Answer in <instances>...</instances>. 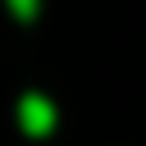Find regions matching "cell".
Segmentation results:
<instances>
[{"label": "cell", "mask_w": 146, "mask_h": 146, "mask_svg": "<svg viewBox=\"0 0 146 146\" xmlns=\"http://www.w3.org/2000/svg\"><path fill=\"white\" fill-rule=\"evenodd\" d=\"M18 123H23L32 137H41V132H50V128H55V105H50L46 96L27 91V96L18 100Z\"/></svg>", "instance_id": "1"}, {"label": "cell", "mask_w": 146, "mask_h": 146, "mask_svg": "<svg viewBox=\"0 0 146 146\" xmlns=\"http://www.w3.org/2000/svg\"><path fill=\"white\" fill-rule=\"evenodd\" d=\"M9 9H14L18 18H32V14H36V0H9Z\"/></svg>", "instance_id": "2"}]
</instances>
